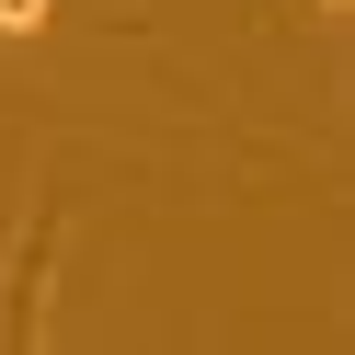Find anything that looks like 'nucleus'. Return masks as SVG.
Masks as SVG:
<instances>
[{"label": "nucleus", "instance_id": "obj_2", "mask_svg": "<svg viewBox=\"0 0 355 355\" xmlns=\"http://www.w3.org/2000/svg\"><path fill=\"white\" fill-rule=\"evenodd\" d=\"M321 12H344V0H321Z\"/></svg>", "mask_w": 355, "mask_h": 355}, {"label": "nucleus", "instance_id": "obj_1", "mask_svg": "<svg viewBox=\"0 0 355 355\" xmlns=\"http://www.w3.org/2000/svg\"><path fill=\"white\" fill-rule=\"evenodd\" d=\"M46 12H58V0H0V35L24 46V35H46Z\"/></svg>", "mask_w": 355, "mask_h": 355}]
</instances>
